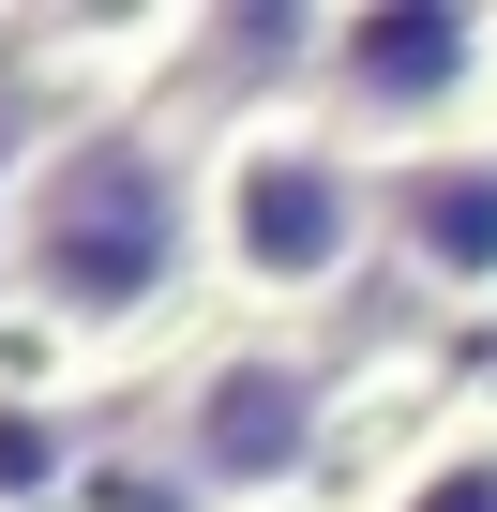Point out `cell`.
Segmentation results:
<instances>
[{
    "label": "cell",
    "mask_w": 497,
    "mask_h": 512,
    "mask_svg": "<svg viewBox=\"0 0 497 512\" xmlns=\"http://www.w3.org/2000/svg\"><path fill=\"white\" fill-rule=\"evenodd\" d=\"M392 256V166L302 106L257 91L241 121H211V287H241L257 317H317Z\"/></svg>",
    "instance_id": "obj_2"
},
{
    "label": "cell",
    "mask_w": 497,
    "mask_h": 512,
    "mask_svg": "<svg viewBox=\"0 0 497 512\" xmlns=\"http://www.w3.org/2000/svg\"><path fill=\"white\" fill-rule=\"evenodd\" d=\"M196 272H211V136L91 106L0 181V287L61 347H136Z\"/></svg>",
    "instance_id": "obj_1"
},
{
    "label": "cell",
    "mask_w": 497,
    "mask_h": 512,
    "mask_svg": "<svg viewBox=\"0 0 497 512\" xmlns=\"http://www.w3.org/2000/svg\"><path fill=\"white\" fill-rule=\"evenodd\" d=\"M332 452V362L287 332H241L166 392V482L196 512H287Z\"/></svg>",
    "instance_id": "obj_4"
},
{
    "label": "cell",
    "mask_w": 497,
    "mask_h": 512,
    "mask_svg": "<svg viewBox=\"0 0 497 512\" xmlns=\"http://www.w3.org/2000/svg\"><path fill=\"white\" fill-rule=\"evenodd\" d=\"M377 512H497V407H452V422H422V437L392 452Z\"/></svg>",
    "instance_id": "obj_6"
},
{
    "label": "cell",
    "mask_w": 497,
    "mask_h": 512,
    "mask_svg": "<svg viewBox=\"0 0 497 512\" xmlns=\"http://www.w3.org/2000/svg\"><path fill=\"white\" fill-rule=\"evenodd\" d=\"M287 91L332 106L377 166L452 151L497 106V16H467V0H347V16H317V46H302Z\"/></svg>",
    "instance_id": "obj_3"
},
{
    "label": "cell",
    "mask_w": 497,
    "mask_h": 512,
    "mask_svg": "<svg viewBox=\"0 0 497 512\" xmlns=\"http://www.w3.org/2000/svg\"><path fill=\"white\" fill-rule=\"evenodd\" d=\"M392 272L452 317H497V121L392 166Z\"/></svg>",
    "instance_id": "obj_5"
}]
</instances>
